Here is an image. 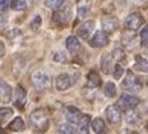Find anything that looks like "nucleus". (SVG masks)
<instances>
[{
	"label": "nucleus",
	"mask_w": 148,
	"mask_h": 134,
	"mask_svg": "<svg viewBox=\"0 0 148 134\" xmlns=\"http://www.w3.org/2000/svg\"><path fill=\"white\" fill-rule=\"evenodd\" d=\"M29 121H31V125L35 129H38L39 131H44L48 127L49 116L44 109H36L31 113Z\"/></svg>",
	"instance_id": "f257e3e1"
},
{
	"label": "nucleus",
	"mask_w": 148,
	"mask_h": 134,
	"mask_svg": "<svg viewBox=\"0 0 148 134\" xmlns=\"http://www.w3.org/2000/svg\"><path fill=\"white\" fill-rule=\"evenodd\" d=\"M121 88H123L124 90H128V92H131V93H136V92H139V90H141L143 83H141V80L139 79L138 76H135L131 70H128L123 80V83H121Z\"/></svg>",
	"instance_id": "f03ea898"
},
{
	"label": "nucleus",
	"mask_w": 148,
	"mask_h": 134,
	"mask_svg": "<svg viewBox=\"0 0 148 134\" xmlns=\"http://www.w3.org/2000/svg\"><path fill=\"white\" fill-rule=\"evenodd\" d=\"M71 14H72V4L69 3V1H67L59 9H55V14L52 16V20L55 21L56 24L63 25L69 20Z\"/></svg>",
	"instance_id": "7ed1b4c3"
},
{
	"label": "nucleus",
	"mask_w": 148,
	"mask_h": 134,
	"mask_svg": "<svg viewBox=\"0 0 148 134\" xmlns=\"http://www.w3.org/2000/svg\"><path fill=\"white\" fill-rule=\"evenodd\" d=\"M31 81L38 90H44V89H47V88H49L51 77H49V74L45 73L44 70H36V72L32 73Z\"/></svg>",
	"instance_id": "20e7f679"
},
{
	"label": "nucleus",
	"mask_w": 148,
	"mask_h": 134,
	"mask_svg": "<svg viewBox=\"0 0 148 134\" xmlns=\"http://www.w3.org/2000/svg\"><path fill=\"white\" fill-rule=\"evenodd\" d=\"M76 80H77V77H76V74H73V73H62V74H59L58 77H56L55 86L58 90L63 92V90L69 89V88L76 83Z\"/></svg>",
	"instance_id": "39448f33"
},
{
	"label": "nucleus",
	"mask_w": 148,
	"mask_h": 134,
	"mask_svg": "<svg viewBox=\"0 0 148 134\" xmlns=\"http://www.w3.org/2000/svg\"><path fill=\"white\" fill-rule=\"evenodd\" d=\"M143 23H144L143 16H141L140 14H138V12H134V14L127 16V19L124 21V25H125V28L131 29V31H136V29L140 28V25L143 24Z\"/></svg>",
	"instance_id": "423d86ee"
},
{
	"label": "nucleus",
	"mask_w": 148,
	"mask_h": 134,
	"mask_svg": "<svg viewBox=\"0 0 148 134\" xmlns=\"http://www.w3.org/2000/svg\"><path fill=\"white\" fill-rule=\"evenodd\" d=\"M140 104V100L138 97L131 96V94H123L119 98V106L123 108V109H135Z\"/></svg>",
	"instance_id": "0eeeda50"
},
{
	"label": "nucleus",
	"mask_w": 148,
	"mask_h": 134,
	"mask_svg": "<svg viewBox=\"0 0 148 134\" xmlns=\"http://www.w3.org/2000/svg\"><path fill=\"white\" fill-rule=\"evenodd\" d=\"M108 41H110V39H108L107 32L106 31H97L96 33H95V36L91 39L90 45L93 47V48H100V47L107 45Z\"/></svg>",
	"instance_id": "6e6552de"
},
{
	"label": "nucleus",
	"mask_w": 148,
	"mask_h": 134,
	"mask_svg": "<svg viewBox=\"0 0 148 134\" xmlns=\"http://www.w3.org/2000/svg\"><path fill=\"white\" fill-rule=\"evenodd\" d=\"M64 117H66L67 122L77 125L80 117H82V113H80V110L77 109V108H75V106H67V108H64Z\"/></svg>",
	"instance_id": "1a4fd4ad"
},
{
	"label": "nucleus",
	"mask_w": 148,
	"mask_h": 134,
	"mask_svg": "<svg viewBox=\"0 0 148 134\" xmlns=\"http://www.w3.org/2000/svg\"><path fill=\"white\" fill-rule=\"evenodd\" d=\"M106 114H107V118L110 121V124L116 125L121 121V112L117 105H110L107 108V110H106Z\"/></svg>",
	"instance_id": "9d476101"
},
{
	"label": "nucleus",
	"mask_w": 148,
	"mask_h": 134,
	"mask_svg": "<svg viewBox=\"0 0 148 134\" xmlns=\"http://www.w3.org/2000/svg\"><path fill=\"white\" fill-rule=\"evenodd\" d=\"M116 59H115L114 53H107V55L103 56V60H101V69H103L104 73H112L114 70V66L116 64Z\"/></svg>",
	"instance_id": "9b49d317"
},
{
	"label": "nucleus",
	"mask_w": 148,
	"mask_h": 134,
	"mask_svg": "<svg viewBox=\"0 0 148 134\" xmlns=\"http://www.w3.org/2000/svg\"><path fill=\"white\" fill-rule=\"evenodd\" d=\"M93 27H95V21L93 20H90V21H86L84 24H82L79 28H77V31H76V35L82 39H88L90 37V35L92 33L93 31Z\"/></svg>",
	"instance_id": "f8f14e48"
},
{
	"label": "nucleus",
	"mask_w": 148,
	"mask_h": 134,
	"mask_svg": "<svg viewBox=\"0 0 148 134\" xmlns=\"http://www.w3.org/2000/svg\"><path fill=\"white\" fill-rule=\"evenodd\" d=\"M66 47H67L69 53H73V55L77 53L79 51H82V44H80V41L77 40V37H75V36H69V37L67 39Z\"/></svg>",
	"instance_id": "ddd939ff"
},
{
	"label": "nucleus",
	"mask_w": 148,
	"mask_h": 134,
	"mask_svg": "<svg viewBox=\"0 0 148 134\" xmlns=\"http://www.w3.org/2000/svg\"><path fill=\"white\" fill-rule=\"evenodd\" d=\"M0 96H1V100L4 102H10L11 98H12V89H11V86L1 79H0Z\"/></svg>",
	"instance_id": "4468645a"
},
{
	"label": "nucleus",
	"mask_w": 148,
	"mask_h": 134,
	"mask_svg": "<svg viewBox=\"0 0 148 134\" xmlns=\"http://www.w3.org/2000/svg\"><path fill=\"white\" fill-rule=\"evenodd\" d=\"M103 28L106 32H114L119 28V21L114 16H107L103 19Z\"/></svg>",
	"instance_id": "2eb2a0df"
},
{
	"label": "nucleus",
	"mask_w": 148,
	"mask_h": 134,
	"mask_svg": "<svg viewBox=\"0 0 148 134\" xmlns=\"http://www.w3.org/2000/svg\"><path fill=\"white\" fill-rule=\"evenodd\" d=\"M25 96H27L25 90L21 86H17L16 90H15V105L17 108L23 109L25 106Z\"/></svg>",
	"instance_id": "dca6fc26"
},
{
	"label": "nucleus",
	"mask_w": 148,
	"mask_h": 134,
	"mask_svg": "<svg viewBox=\"0 0 148 134\" xmlns=\"http://www.w3.org/2000/svg\"><path fill=\"white\" fill-rule=\"evenodd\" d=\"M8 129L11 131H16V133H20V131H24L25 129V124L21 117H16L10 125H8Z\"/></svg>",
	"instance_id": "f3484780"
},
{
	"label": "nucleus",
	"mask_w": 148,
	"mask_h": 134,
	"mask_svg": "<svg viewBox=\"0 0 148 134\" xmlns=\"http://www.w3.org/2000/svg\"><path fill=\"white\" fill-rule=\"evenodd\" d=\"M91 127H92V130L95 133H106V124L100 117H96L95 120H92Z\"/></svg>",
	"instance_id": "a211bd4d"
},
{
	"label": "nucleus",
	"mask_w": 148,
	"mask_h": 134,
	"mask_svg": "<svg viewBox=\"0 0 148 134\" xmlns=\"http://www.w3.org/2000/svg\"><path fill=\"white\" fill-rule=\"evenodd\" d=\"M125 120H127L128 124H131V125H138L140 122V117H139V114L134 109H127V112H125Z\"/></svg>",
	"instance_id": "6ab92c4d"
},
{
	"label": "nucleus",
	"mask_w": 148,
	"mask_h": 134,
	"mask_svg": "<svg viewBox=\"0 0 148 134\" xmlns=\"http://www.w3.org/2000/svg\"><path fill=\"white\" fill-rule=\"evenodd\" d=\"M88 125H90V116L82 114V117L77 122V127H79L80 133H88Z\"/></svg>",
	"instance_id": "aec40b11"
},
{
	"label": "nucleus",
	"mask_w": 148,
	"mask_h": 134,
	"mask_svg": "<svg viewBox=\"0 0 148 134\" xmlns=\"http://www.w3.org/2000/svg\"><path fill=\"white\" fill-rule=\"evenodd\" d=\"M135 69H138L140 72H148V61L140 56H136L135 59Z\"/></svg>",
	"instance_id": "412c9836"
},
{
	"label": "nucleus",
	"mask_w": 148,
	"mask_h": 134,
	"mask_svg": "<svg viewBox=\"0 0 148 134\" xmlns=\"http://www.w3.org/2000/svg\"><path fill=\"white\" fill-rule=\"evenodd\" d=\"M87 80H88V85L92 86V88H96L101 84V80H100L99 74L96 72H90L87 76Z\"/></svg>",
	"instance_id": "4be33fe9"
},
{
	"label": "nucleus",
	"mask_w": 148,
	"mask_h": 134,
	"mask_svg": "<svg viewBox=\"0 0 148 134\" xmlns=\"http://www.w3.org/2000/svg\"><path fill=\"white\" fill-rule=\"evenodd\" d=\"M14 116V110L11 108H0V124L5 122Z\"/></svg>",
	"instance_id": "5701e85b"
},
{
	"label": "nucleus",
	"mask_w": 148,
	"mask_h": 134,
	"mask_svg": "<svg viewBox=\"0 0 148 134\" xmlns=\"http://www.w3.org/2000/svg\"><path fill=\"white\" fill-rule=\"evenodd\" d=\"M11 8L14 11H24L27 8L25 0H11Z\"/></svg>",
	"instance_id": "b1692460"
},
{
	"label": "nucleus",
	"mask_w": 148,
	"mask_h": 134,
	"mask_svg": "<svg viewBox=\"0 0 148 134\" xmlns=\"http://www.w3.org/2000/svg\"><path fill=\"white\" fill-rule=\"evenodd\" d=\"M104 94L107 97H115L116 96V86L114 83L108 81L106 85H104Z\"/></svg>",
	"instance_id": "393cba45"
},
{
	"label": "nucleus",
	"mask_w": 148,
	"mask_h": 134,
	"mask_svg": "<svg viewBox=\"0 0 148 134\" xmlns=\"http://www.w3.org/2000/svg\"><path fill=\"white\" fill-rule=\"evenodd\" d=\"M90 0H86V1H83V3H80L79 8H77V14H79L80 17H84L87 14H88V11H90Z\"/></svg>",
	"instance_id": "a878e982"
},
{
	"label": "nucleus",
	"mask_w": 148,
	"mask_h": 134,
	"mask_svg": "<svg viewBox=\"0 0 148 134\" xmlns=\"http://www.w3.org/2000/svg\"><path fill=\"white\" fill-rule=\"evenodd\" d=\"M64 3H66L64 0H45V5L52 9H59Z\"/></svg>",
	"instance_id": "bb28decb"
},
{
	"label": "nucleus",
	"mask_w": 148,
	"mask_h": 134,
	"mask_svg": "<svg viewBox=\"0 0 148 134\" xmlns=\"http://www.w3.org/2000/svg\"><path fill=\"white\" fill-rule=\"evenodd\" d=\"M123 73H124L123 64H120V62H116V64H115V66H114V70H112V74H114V77L119 80L121 76H123Z\"/></svg>",
	"instance_id": "cd10ccee"
},
{
	"label": "nucleus",
	"mask_w": 148,
	"mask_h": 134,
	"mask_svg": "<svg viewBox=\"0 0 148 134\" xmlns=\"http://www.w3.org/2000/svg\"><path fill=\"white\" fill-rule=\"evenodd\" d=\"M58 133H63V134H66V133H68V134H71V133H73V127L71 126V124H62V125H59L58 126Z\"/></svg>",
	"instance_id": "c85d7f7f"
},
{
	"label": "nucleus",
	"mask_w": 148,
	"mask_h": 134,
	"mask_svg": "<svg viewBox=\"0 0 148 134\" xmlns=\"http://www.w3.org/2000/svg\"><path fill=\"white\" fill-rule=\"evenodd\" d=\"M53 61L67 62L68 61V57H67V55L64 53V52H58V53H55V56H53Z\"/></svg>",
	"instance_id": "c756f323"
},
{
	"label": "nucleus",
	"mask_w": 148,
	"mask_h": 134,
	"mask_svg": "<svg viewBox=\"0 0 148 134\" xmlns=\"http://www.w3.org/2000/svg\"><path fill=\"white\" fill-rule=\"evenodd\" d=\"M40 24H41V17L39 16V15H36L35 19L31 21V28L34 31H38L39 28H40Z\"/></svg>",
	"instance_id": "7c9ffc66"
},
{
	"label": "nucleus",
	"mask_w": 148,
	"mask_h": 134,
	"mask_svg": "<svg viewBox=\"0 0 148 134\" xmlns=\"http://www.w3.org/2000/svg\"><path fill=\"white\" fill-rule=\"evenodd\" d=\"M140 41L141 45H147L148 44V27H145L140 33Z\"/></svg>",
	"instance_id": "2f4dec72"
},
{
	"label": "nucleus",
	"mask_w": 148,
	"mask_h": 134,
	"mask_svg": "<svg viewBox=\"0 0 148 134\" xmlns=\"http://www.w3.org/2000/svg\"><path fill=\"white\" fill-rule=\"evenodd\" d=\"M7 24H8V19L5 16H3V15H0V32L7 27Z\"/></svg>",
	"instance_id": "473e14b6"
},
{
	"label": "nucleus",
	"mask_w": 148,
	"mask_h": 134,
	"mask_svg": "<svg viewBox=\"0 0 148 134\" xmlns=\"http://www.w3.org/2000/svg\"><path fill=\"white\" fill-rule=\"evenodd\" d=\"M8 4H10V0H0V12H4L7 9Z\"/></svg>",
	"instance_id": "72a5a7b5"
},
{
	"label": "nucleus",
	"mask_w": 148,
	"mask_h": 134,
	"mask_svg": "<svg viewBox=\"0 0 148 134\" xmlns=\"http://www.w3.org/2000/svg\"><path fill=\"white\" fill-rule=\"evenodd\" d=\"M5 55V45L3 44V41H1V40H0V57H1V56H4Z\"/></svg>",
	"instance_id": "f704fd0d"
},
{
	"label": "nucleus",
	"mask_w": 148,
	"mask_h": 134,
	"mask_svg": "<svg viewBox=\"0 0 148 134\" xmlns=\"http://www.w3.org/2000/svg\"><path fill=\"white\" fill-rule=\"evenodd\" d=\"M145 112L148 113V101H147V104H145Z\"/></svg>",
	"instance_id": "c9c22d12"
},
{
	"label": "nucleus",
	"mask_w": 148,
	"mask_h": 134,
	"mask_svg": "<svg viewBox=\"0 0 148 134\" xmlns=\"http://www.w3.org/2000/svg\"><path fill=\"white\" fill-rule=\"evenodd\" d=\"M147 85H148V80H147Z\"/></svg>",
	"instance_id": "e433bc0d"
},
{
	"label": "nucleus",
	"mask_w": 148,
	"mask_h": 134,
	"mask_svg": "<svg viewBox=\"0 0 148 134\" xmlns=\"http://www.w3.org/2000/svg\"><path fill=\"white\" fill-rule=\"evenodd\" d=\"M0 133H1V129H0Z\"/></svg>",
	"instance_id": "4c0bfd02"
}]
</instances>
